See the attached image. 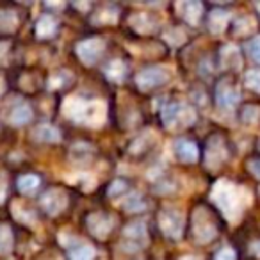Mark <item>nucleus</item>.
Returning a JSON list of instances; mask_svg holds the SVG:
<instances>
[{
    "instance_id": "f257e3e1",
    "label": "nucleus",
    "mask_w": 260,
    "mask_h": 260,
    "mask_svg": "<svg viewBox=\"0 0 260 260\" xmlns=\"http://www.w3.org/2000/svg\"><path fill=\"white\" fill-rule=\"evenodd\" d=\"M212 200L228 219H235L242 212V196L235 184L219 180L212 189Z\"/></svg>"
},
{
    "instance_id": "f03ea898",
    "label": "nucleus",
    "mask_w": 260,
    "mask_h": 260,
    "mask_svg": "<svg viewBox=\"0 0 260 260\" xmlns=\"http://www.w3.org/2000/svg\"><path fill=\"white\" fill-rule=\"evenodd\" d=\"M160 118L168 130H182L196 121L194 109L182 102H170L160 111Z\"/></svg>"
},
{
    "instance_id": "7ed1b4c3",
    "label": "nucleus",
    "mask_w": 260,
    "mask_h": 260,
    "mask_svg": "<svg viewBox=\"0 0 260 260\" xmlns=\"http://www.w3.org/2000/svg\"><path fill=\"white\" fill-rule=\"evenodd\" d=\"M217 235V226L205 209H198L192 217V237L198 244H207Z\"/></svg>"
},
{
    "instance_id": "20e7f679",
    "label": "nucleus",
    "mask_w": 260,
    "mask_h": 260,
    "mask_svg": "<svg viewBox=\"0 0 260 260\" xmlns=\"http://www.w3.org/2000/svg\"><path fill=\"white\" fill-rule=\"evenodd\" d=\"M159 226L164 235L171 239H180L184 232V216L177 207H166L159 214Z\"/></svg>"
},
{
    "instance_id": "39448f33",
    "label": "nucleus",
    "mask_w": 260,
    "mask_h": 260,
    "mask_svg": "<svg viewBox=\"0 0 260 260\" xmlns=\"http://www.w3.org/2000/svg\"><path fill=\"white\" fill-rule=\"evenodd\" d=\"M123 237H125V248L139 253L148 244V230H146L145 221L128 223L125 226V230H123Z\"/></svg>"
},
{
    "instance_id": "423d86ee",
    "label": "nucleus",
    "mask_w": 260,
    "mask_h": 260,
    "mask_svg": "<svg viewBox=\"0 0 260 260\" xmlns=\"http://www.w3.org/2000/svg\"><path fill=\"white\" fill-rule=\"evenodd\" d=\"M170 80V72L164 66H152V68H146L143 72L138 73L136 77V84L139 86V89L150 91L153 87H159L162 84H166Z\"/></svg>"
},
{
    "instance_id": "0eeeda50",
    "label": "nucleus",
    "mask_w": 260,
    "mask_h": 260,
    "mask_svg": "<svg viewBox=\"0 0 260 260\" xmlns=\"http://www.w3.org/2000/svg\"><path fill=\"white\" fill-rule=\"evenodd\" d=\"M41 209L45 210L47 214H50V216H57V214H61L62 210L66 209V205H68V194H66L64 189H48L47 192H43L41 194Z\"/></svg>"
},
{
    "instance_id": "6e6552de",
    "label": "nucleus",
    "mask_w": 260,
    "mask_h": 260,
    "mask_svg": "<svg viewBox=\"0 0 260 260\" xmlns=\"http://www.w3.org/2000/svg\"><path fill=\"white\" fill-rule=\"evenodd\" d=\"M75 50L80 61H82L84 64L91 66L98 61V57H100L102 54H104L105 43H104V40H98V38H89V40L80 41Z\"/></svg>"
},
{
    "instance_id": "1a4fd4ad",
    "label": "nucleus",
    "mask_w": 260,
    "mask_h": 260,
    "mask_svg": "<svg viewBox=\"0 0 260 260\" xmlns=\"http://www.w3.org/2000/svg\"><path fill=\"white\" fill-rule=\"evenodd\" d=\"M86 224L94 237L105 239L112 232V228H114V217L107 216L104 212H93L87 216Z\"/></svg>"
},
{
    "instance_id": "9d476101",
    "label": "nucleus",
    "mask_w": 260,
    "mask_h": 260,
    "mask_svg": "<svg viewBox=\"0 0 260 260\" xmlns=\"http://www.w3.org/2000/svg\"><path fill=\"white\" fill-rule=\"evenodd\" d=\"M89 100L82 96H68L62 102V112L68 119L75 123H84V116H86V109Z\"/></svg>"
},
{
    "instance_id": "9b49d317",
    "label": "nucleus",
    "mask_w": 260,
    "mask_h": 260,
    "mask_svg": "<svg viewBox=\"0 0 260 260\" xmlns=\"http://www.w3.org/2000/svg\"><path fill=\"white\" fill-rule=\"evenodd\" d=\"M226 157H228V152L223 145V139H221L219 136H216V138L210 139L209 146H207V157H205L207 168L216 170V168H219L221 164L226 160Z\"/></svg>"
},
{
    "instance_id": "f8f14e48",
    "label": "nucleus",
    "mask_w": 260,
    "mask_h": 260,
    "mask_svg": "<svg viewBox=\"0 0 260 260\" xmlns=\"http://www.w3.org/2000/svg\"><path fill=\"white\" fill-rule=\"evenodd\" d=\"M239 98H241L239 91L226 80L219 82V86L216 87V102L221 109H232L239 102Z\"/></svg>"
},
{
    "instance_id": "ddd939ff",
    "label": "nucleus",
    "mask_w": 260,
    "mask_h": 260,
    "mask_svg": "<svg viewBox=\"0 0 260 260\" xmlns=\"http://www.w3.org/2000/svg\"><path fill=\"white\" fill-rule=\"evenodd\" d=\"M173 153L177 155L178 160H182V162H185V164H191L198 160V148H196L194 143L189 141V139H178V141H175Z\"/></svg>"
},
{
    "instance_id": "4468645a",
    "label": "nucleus",
    "mask_w": 260,
    "mask_h": 260,
    "mask_svg": "<svg viewBox=\"0 0 260 260\" xmlns=\"http://www.w3.org/2000/svg\"><path fill=\"white\" fill-rule=\"evenodd\" d=\"M32 139L38 143H59L61 141V132L54 125L41 123L32 130Z\"/></svg>"
},
{
    "instance_id": "2eb2a0df",
    "label": "nucleus",
    "mask_w": 260,
    "mask_h": 260,
    "mask_svg": "<svg viewBox=\"0 0 260 260\" xmlns=\"http://www.w3.org/2000/svg\"><path fill=\"white\" fill-rule=\"evenodd\" d=\"M178 9H180L182 18L189 25H196L203 15V6L200 2H182V4H178Z\"/></svg>"
},
{
    "instance_id": "dca6fc26",
    "label": "nucleus",
    "mask_w": 260,
    "mask_h": 260,
    "mask_svg": "<svg viewBox=\"0 0 260 260\" xmlns=\"http://www.w3.org/2000/svg\"><path fill=\"white\" fill-rule=\"evenodd\" d=\"M30 119H32V109H30L29 104H23V102L16 104L15 107H13L11 114H9V123L15 126L27 125Z\"/></svg>"
},
{
    "instance_id": "f3484780",
    "label": "nucleus",
    "mask_w": 260,
    "mask_h": 260,
    "mask_svg": "<svg viewBox=\"0 0 260 260\" xmlns=\"http://www.w3.org/2000/svg\"><path fill=\"white\" fill-rule=\"evenodd\" d=\"M242 64L241 61V54L235 47L226 45V47L221 48V66L224 70H239Z\"/></svg>"
},
{
    "instance_id": "a211bd4d",
    "label": "nucleus",
    "mask_w": 260,
    "mask_h": 260,
    "mask_svg": "<svg viewBox=\"0 0 260 260\" xmlns=\"http://www.w3.org/2000/svg\"><path fill=\"white\" fill-rule=\"evenodd\" d=\"M57 32V20L54 18L52 15H43L36 23V34L38 38H52L54 34Z\"/></svg>"
},
{
    "instance_id": "6ab92c4d",
    "label": "nucleus",
    "mask_w": 260,
    "mask_h": 260,
    "mask_svg": "<svg viewBox=\"0 0 260 260\" xmlns=\"http://www.w3.org/2000/svg\"><path fill=\"white\" fill-rule=\"evenodd\" d=\"M128 23L134 27L138 32H152L153 27L157 25L155 20H153L150 15H146V13H138V15L130 16Z\"/></svg>"
},
{
    "instance_id": "aec40b11",
    "label": "nucleus",
    "mask_w": 260,
    "mask_h": 260,
    "mask_svg": "<svg viewBox=\"0 0 260 260\" xmlns=\"http://www.w3.org/2000/svg\"><path fill=\"white\" fill-rule=\"evenodd\" d=\"M105 75H107V79L112 80V82H123V79H125V75H126L125 62L119 61V59L111 61L107 64V68H105Z\"/></svg>"
},
{
    "instance_id": "412c9836",
    "label": "nucleus",
    "mask_w": 260,
    "mask_h": 260,
    "mask_svg": "<svg viewBox=\"0 0 260 260\" xmlns=\"http://www.w3.org/2000/svg\"><path fill=\"white\" fill-rule=\"evenodd\" d=\"M228 20H230V15L226 11H221V9H216V11L210 13L209 16V27L214 34L223 32V29L226 27Z\"/></svg>"
},
{
    "instance_id": "4be33fe9",
    "label": "nucleus",
    "mask_w": 260,
    "mask_h": 260,
    "mask_svg": "<svg viewBox=\"0 0 260 260\" xmlns=\"http://www.w3.org/2000/svg\"><path fill=\"white\" fill-rule=\"evenodd\" d=\"M18 189L22 194L32 196L40 189V178L36 175H22L18 178Z\"/></svg>"
},
{
    "instance_id": "5701e85b",
    "label": "nucleus",
    "mask_w": 260,
    "mask_h": 260,
    "mask_svg": "<svg viewBox=\"0 0 260 260\" xmlns=\"http://www.w3.org/2000/svg\"><path fill=\"white\" fill-rule=\"evenodd\" d=\"M91 155H93V148L87 143H77L70 150V157H72L73 162H87Z\"/></svg>"
},
{
    "instance_id": "b1692460",
    "label": "nucleus",
    "mask_w": 260,
    "mask_h": 260,
    "mask_svg": "<svg viewBox=\"0 0 260 260\" xmlns=\"http://www.w3.org/2000/svg\"><path fill=\"white\" fill-rule=\"evenodd\" d=\"M123 209L126 212H141V210L146 209V202L139 192H130L123 202Z\"/></svg>"
},
{
    "instance_id": "393cba45",
    "label": "nucleus",
    "mask_w": 260,
    "mask_h": 260,
    "mask_svg": "<svg viewBox=\"0 0 260 260\" xmlns=\"http://www.w3.org/2000/svg\"><path fill=\"white\" fill-rule=\"evenodd\" d=\"M15 244V237L8 224H0V255H9Z\"/></svg>"
},
{
    "instance_id": "a878e982",
    "label": "nucleus",
    "mask_w": 260,
    "mask_h": 260,
    "mask_svg": "<svg viewBox=\"0 0 260 260\" xmlns=\"http://www.w3.org/2000/svg\"><path fill=\"white\" fill-rule=\"evenodd\" d=\"M18 27V16L11 9L0 11V30L2 32H13Z\"/></svg>"
},
{
    "instance_id": "bb28decb",
    "label": "nucleus",
    "mask_w": 260,
    "mask_h": 260,
    "mask_svg": "<svg viewBox=\"0 0 260 260\" xmlns=\"http://www.w3.org/2000/svg\"><path fill=\"white\" fill-rule=\"evenodd\" d=\"M94 256L96 251L91 244H79L70 253V260H94Z\"/></svg>"
},
{
    "instance_id": "cd10ccee",
    "label": "nucleus",
    "mask_w": 260,
    "mask_h": 260,
    "mask_svg": "<svg viewBox=\"0 0 260 260\" xmlns=\"http://www.w3.org/2000/svg\"><path fill=\"white\" fill-rule=\"evenodd\" d=\"M13 214H15L16 219L22 221V223L32 224L34 221H36V216H34L32 210H30V209H22V205H20V203H16V205L13 207Z\"/></svg>"
},
{
    "instance_id": "c85d7f7f",
    "label": "nucleus",
    "mask_w": 260,
    "mask_h": 260,
    "mask_svg": "<svg viewBox=\"0 0 260 260\" xmlns=\"http://www.w3.org/2000/svg\"><path fill=\"white\" fill-rule=\"evenodd\" d=\"M235 34H241V36H244L246 32H251V29L255 27V23H253V20L249 18V16H239L237 20H235Z\"/></svg>"
},
{
    "instance_id": "c756f323",
    "label": "nucleus",
    "mask_w": 260,
    "mask_h": 260,
    "mask_svg": "<svg viewBox=\"0 0 260 260\" xmlns=\"http://www.w3.org/2000/svg\"><path fill=\"white\" fill-rule=\"evenodd\" d=\"M118 20V11L116 9H104L98 13V16L93 18V23H116Z\"/></svg>"
},
{
    "instance_id": "7c9ffc66",
    "label": "nucleus",
    "mask_w": 260,
    "mask_h": 260,
    "mask_svg": "<svg viewBox=\"0 0 260 260\" xmlns=\"http://www.w3.org/2000/svg\"><path fill=\"white\" fill-rule=\"evenodd\" d=\"M260 116V109L255 107V105H248V107L242 109V121L248 123V125H253V123L258 121Z\"/></svg>"
},
{
    "instance_id": "2f4dec72",
    "label": "nucleus",
    "mask_w": 260,
    "mask_h": 260,
    "mask_svg": "<svg viewBox=\"0 0 260 260\" xmlns=\"http://www.w3.org/2000/svg\"><path fill=\"white\" fill-rule=\"evenodd\" d=\"M244 82H246V86H248L249 89L260 93V70H251V72L246 73Z\"/></svg>"
},
{
    "instance_id": "473e14b6",
    "label": "nucleus",
    "mask_w": 260,
    "mask_h": 260,
    "mask_svg": "<svg viewBox=\"0 0 260 260\" xmlns=\"http://www.w3.org/2000/svg\"><path fill=\"white\" fill-rule=\"evenodd\" d=\"M126 192V184L123 180H114L111 184V187H109L107 194L111 196V198H121V196H125Z\"/></svg>"
},
{
    "instance_id": "72a5a7b5",
    "label": "nucleus",
    "mask_w": 260,
    "mask_h": 260,
    "mask_svg": "<svg viewBox=\"0 0 260 260\" xmlns=\"http://www.w3.org/2000/svg\"><path fill=\"white\" fill-rule=\"evenodd\" d=\"M68 79H72V77H70L66 72L55 73V75L50 79V87H52V89H61V87H64V86H66Z\"/></svg>"
},
{
    "instance_id": "f704fd0d",
    "label": "nucleus",
    "mask_w": 260,
    "mask_h": 260,
    "mask_svg": "<svg viewBox=\"0 0 260 260\" xmlns=\"http://www.w3.org/2000/svg\"><path fill=\"white\" fill-rule=\"evenodd\" d=\"M246 50H248L249 57H251L253 61L260 62V36L249 41V43L246 45Z\"/></svg>"
},
{
    "instance_id": "c9c22d12",
    "label": "nucleus",
    "mask_w": 260,
    "mask_h": 260,
    "mask_svg": "<svg viewBox=\"0 0 260 260\" xmlns=\"http://www.w3.org/2000/svg\"><path fill=\"white\" fill-rule=\"evenodd\" d=\"M214 260H235V251L232 248H221L219 251L216 253Z\"/></svg>"
},
{
    "instance_id": "e433bc0d",
    "label": "nucleus",
    "mask_w": 260,
    "mask_h": 260,
    "mask_svg": "<svg viewBox=\"0 0 260 260\" xmlns=\"http://www.w3.org/2000/svg\"><path fill=\"white\" fill-rule=\"evenodd\" d=\"M6 194H8V177L4 171H0V203L6 200Z\"/></svg>"
},
{
    "instance_id": "4c0bfd02",
    "label": "nucleus",
    "mask_w": 260,
    "mask_h": 260,
    "mask_svg": "<svg viewBox=\"0 0 260 260\" xmlns=\"http://www.w3.org/2000/svg\"><path fill=\"white\" fill-rule=\"evenodd\" d=\"M248 168L256 178H260V159H251L248 162Z\"/></svg>"
},
{
    "instance_id": "58836bf2",
    "label": "nucleus",
    "mask_w": 260,
    "mask_h": 260,
    "mask_svg": "<svg viewBox=\"0 0 260 260\" xmlns=\"http://www.w3.org/2000/svg\"><path fill=\"white\" fill-rule=\"evenodd\" d=\"M4 80H2V79H0V94H2V93H4Z\"/></svg>"
},
{
    "instance_id": "ea45409f",
    "label": "nucleus",
    "mask_w": 260,
    "mask_h": 260,
    "mask_svg": "<svg viewBox=\"0 0 260 260\" xmlns=\"http://www.w3.org/2000/svg\"><path fill=\"white\" fill-rule=\"evenodd\" d=\"M180 260H200V258H196V256H191V255H189V256H184V258H180Z\"/></svg>"
}]
</instances>
